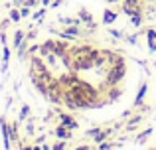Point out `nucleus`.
I'll list each match as a JSON object with an SVG mask.
<instances>
[{"instance_id": "nucleus-1", "label": "nucleus", "mask_w": 156, "mask_h": 150, "mask_svg": "<svg viewBox=\"0 0 156 150\" xmlns=\"http://www.w3.org/2000/svg\"><path fill=\"white\" fill-rule=\"evenodd\" d=\"M125 75H126V63L109 65V69H107V73H105V81L99 89L101 91H107V87H115V85H119L125 79Z\"/></svg>"}, {"instance_id": "nucleus-2", "label": "nucleus", "mask_w": 156, "mask_h": 150, "mask_svg": "<svg viewBox=\"0 0 156 150\" xmlns=\"http://www.w3.org/2000/svg\"><path fill=\"white\" fill-rule=\"evenodd\" d=\"M95 69V63L91 59V51L83 55H71V71L81 73V71H91Z\"/></svg>"}, {"instance_id": "nucleus-3", "label": "nucleus", "mask_w": 156, "mask_h": 150, "mask_svg": "<svg viewBox=\"0 0 156 150\" xmlns=\"http://www.w3.org/2000/svg\"><path fill=\"white\" fill-rule=\"evenodd\" d=\"M46 99L53 105H63V85L59 83V79H51L48 83V97Z\"/></svg>"}, {"instance_id": "nucleus-4", "label": "nucleus", "mask_w": 156, "mask_h": 150, "mask_svg": "<svg viewBox=\"0 0 156 150\" xmlns=\"http://www.w3.org/2000/svg\"><path fill=\"white\" fill-rule=\"evenodd\" d=\"M59 79V83L63 85V89H71V87H75L77 83H79V75L75 73V71H67V73H63V75H59L57 77Z\"/></svg>"}, {"instance_id": "nucleus-5", "label": "nucleus", "mask_w": 156, "mask_h": 150, "mask_svg": "<svg viewBox=\"0 0 156 150\" xmlns=\"http://www.w3.org/2000/svg\"><path fill=\"white\" fill-rule=\"evenodd\" d=\"M0 128H2L4 150H12V148H10V144H12V140H10V124L6 123V119H4V117H0Z\"/></svg>"}, {"instance_id": "nucleus-6", "label": "nucleus", "mask_w": 156, "mask_h": 150, "mask_svg": "<svg viewBox=\"0 0 156 150\" xmlns=\"http://www.w3.org/2000/svg\"><path fill=\"white\" fill-rule=\"evenodd\" d=\"M59 124L67 127L69 131H77V128H79V123L73 120V117L69 115V113H61V115H59Z\"/></svg>"}, {"instance_id": "nucleus-7", "label": "nucleus", "mask_w": 156, "mask_h": 150, "mask_svg": "<svg viewBox=\"0 0 156 150\" xmlns=\"http://www.w3.org/2000/svg\"><path fill=\"white\" fill-rule=\"evenodd\" d=\"M67 51H69L67 40H55V46H53V55H55V58H63Z\"/></svg>"}, {"instance_id": "nucleus-8", "label": "nucleus", "mask_w": 156, "mask_h": 150, "mask_svg": "<svg viewBox=\"0 0 156 150\" xmlns=\"http://www.w3.org/2000/svg\"><path fill=\"white\" fill-rule=\"evenodd\" d=\"M142 119H144V115H134V117H129V119H126V124H125V131H126V132L136 131V127L142 123Z\"/></svg>"}, {"instance_id": "nucleus-9", "label": "nucleus", "mask_w": 156, "mask_h": 150, "mask_svg": "<svg viewBox=\"0 0 156 150\" xmlns=\"http://www.w3.org/2000/svg\"><path fill=\"white\" fill-rule=\"evenodd\" d=\"M113 132H115V127L113 128H111V127L109 128H101V131L93 136V140H95V144H101V142H105L109 136H113Z\"/></svg>"}, {"instance_id": "nucleus-10", "label": "nucleus", "mask_w": 156, "mask_h": 150, "mask_svg": "<svg viewBox=\"0 0 156 150\" xmlns=\"http://www.w3.org/2000/svg\"><path fill=\"white\" fill-rule=\"evenodd\" d=\"M53 46H55V40H46V42L40 46V58H48L50 54H53Z\"/></svg>"}, {"instance_id": "nucleus-11", "label": "nucleus", "mask_w": 156, "mask_h": 150, "mask_svg": "<svg viewBox=\"0 0 156 150\" xmlns=\"http://www.w3.org/2000/svg\"><path fill=\"white\" fill-rule=\"evenodd\" d=\"M146 91H148V85L142 83V85H140V89H138V93H136V97H134V103H133V107H134V109L142 107V103H144L142 99L146 97Z\"/></svg>"}, {"instance_id": "nucleus-12", "label": "nucleus", "mask_w": 156, "mask_h": 150, "mask_svg": "<svg viewBox=\"0 0 156 150\" xmlns=\"http://www.w3.org/2000/svg\"><path fill=\"white\" fill-rule=\"evenodd\" d=\"M121 97H122V89H119L117 85H115V87H107V99H109L111 103L119 101Z\"/></svg>"}, {"instance_id": "nucleus-13", "label": "nucleus", "mask_w": 156, "mask_h": 150, "mask_svg": "<svg viewBox=\"0 0 156 150\" xmlns=\"http://www.w3.org/2000/svg\"><path fill=\"white\" fill-rule=\"evenodd\" d=\"M53 134H55L59 140H69V138L73 136V134H71V131H69L67 127H63V124H59V127L55 128V132H53Z\"/></svg>"}, {"instance_id": "nucleus-14", "label": "nucleus", "mask_w": 156, "mask_h": 150, "mask_svg": "<svg viewBox=\"0 0 156 150\" xmlns=\"http://www.w3.org/2000/svg\"><path fill=\"white\" fill-rule=\"evenodd\" d=\"M117 12L115 10H111V8H105V12H103V24L105 26H111V24L115 22V20H117Z\"/></svg>"}, {"instance_id": "nucleus-15", "label": "nucleus", "mask_w": 156, "mask_h": 150, "mask_svg": "<svg viewBox=\"0 0 156 150\" xmlns=\"http://www.w3.org/2000/svg\"><path fill=\"white\" fill-rule=\"evenodd\" d=\"M146 40H148V50L156 51V30L154 28H148V30H146Z\"/></svg>"}, {"instance_id": "nucleus-16", "label": "nucleus", "mask_w": 156, "mask_h": 150, "mask_svg": "<svg viewBox=\"0 0 156 150\" xmlns=\"http://www.w3.org/2000/svg\"><path fill=\"white\" fill-rule=\"evenodd\" d=\"M121 12L130 18V16H134V14H142V8L140 6H125V4H122V6H121Z\"/></svg>"}, {"instance_id": "nucleus-17", "label": "nucleus", "mask_w": 156, "mask_h": 150, "mask_svg": "<svg viewBox=\"0 0 156 150\" xmlns=\"http://www.w3.org/2000/svg\"><path fill=\"white\" fill-rule=\"evenodd\" d=\"M59 24H61V26H79V24H83V22H81L79 18H67V16H61Z\"/></svg>"}, {"instance_id": "nucleus-18", "label": "nucleus", "mask_w": 156, "mask_h": 150, "mask_svg": "<svg viewBox=\"0 0 156 150\" xmlns=\"http://www.w3.org/2000/svg\"><path fill=\"white\" fill-rule=\"evenodd\" d=\"M77 18L81 20L83 24H89V22H93V14L89 10H85V8H81L79 10V14H77Z\"/></svg>"}, {"instance_id": "nucleus-19", "label": "nucleus", "mask_w": 156, "mask_h": 150, "mask_svg": "<svg viewBox=\"0 0 156 150\" xmlns=\"http://www.w3.org/2000/svg\"><path fill=\"white\" fill-rule=\"evenodd\" d=\"M10 140H12V142H20V136H18V120H16V123H10Z\"/></svg>"}, {"instance_id": "nucleus-20", "label": "nucleus", "mask_w": 156, "mask_h": 150, "mask_svg": "<svg viewBox=\"0 0 156 150\" xmlns=\"http://www.w3.org/2000/svg\"><path fill=\"white\" fill-rule=\"evenodd\" d=\"M121 144H122V142H117V144H115V142H109V140H105V142L97 144L95 150H115L117 146H121Z\"/></svg>"}, {"instance_id": "nucleus-21", "label": "nucleus", "mask_w": 156, "mask_h": 150, "mask_svg": "<svg viewBox=\"0 0 156 150\" xmlns=\"http://www.w3.org/2000/svg\"><path fill=\"white\" fill-rule=\"evenodd\" d=\"M8 18L12 20V24H14V22L18 24L20 20H22V14H20V10H18L16 6H12V8H10V14H8Z\"/></svg>"}, {"instance_id": "nucleus-22", "label": "nucleus", "mask_w": 156, "mask_h": 150, "mask_svg": "<svg viewBox=\"0 0 156 150\" xmlns=\"http://www.w3.org/2000/svg\"><path fill=\"white\" fill-rule=\"evenodd\" d=\"M150 134H152V128H146V131H142L140 134H138L136 138H134V142H136V144H142V142H144V140L148 138Z\"/></svg>"}, {"instance_id": "nucleus-23", "label": "nucleus", "mask_w": 156, "mask_h": 150, "mask_svg": "<svg viewBox=\"0 0 156 150\" xmlns=\"http://www.w3.org/2000/svg\"><path fill=\"white\" fill-rule=\"evenodd\" d=\"M28 115H30V107H28V105H22V109H20V113H18V123L28 120Z\"/></svg>"}, {"instance_id": "nucleus-24", "label": "nucleus", "mask_w": 156, "mask_h": 150, "mask_svg": "<svg viewBox=\"0 0 156 150\" xmlns=\"http://www.w3.org/2000/svg\"><path fill=\"white\" fill-rule=\"evenodd\" d=\"M24 38H26V34H24L22 30H16V34H14V40H12V42H14V47H18L20 44L24 42Z\"/></svg>"}, {"instance_id": "nucleus-25", "label": "nucleus", "mask_w": 156, "mask_h": 150, "mask_svg": "<svg viewBox=\"0 0 156 150\" xmlns=\"http://www.w3.org/2000/svg\"><path fill=\"white\" fill-rule=\"evenodd\" d=\"M8 61H10V47L4 44L2 46V63H8Z\"/></svg>"}, {"instance_id": "nucleus-26", "label": "nucleus", "mask_w": 156, "mask_h": 150, "mask_svg": "<svg viewBox=\"0 0 156 150\" xmlns=\"http://www.w3.org/2000/svg\"><path fill=\"white\" fill-rule=\"evenodd\" d=\"M44 16H46V8H40V10H36L34 14H32V22H36V20H42Z\"/></svg>"}, {"instance_id": "nucleus-27", "label": "nucleus", "mask_w": 156, "mask_h": 150, "mask_svg": "<svg viewBox=\"0 0 156 150\" xmlns=\"http://www.w3.org/2000/svg\"><path fill=\"white\" fill-rule=\"evenodd\" d=\"M130 24H133L134 28H138L142 24V14H134V16H130Z\"/></svg>"}, {"instance_id": "nucleus-28", "label": "nucleus", "mask_w": 156, "mask_h": 150, "mask_svg": "<svg viewBox=\"0 0 156 150\" xmlns=\"http://www.w3.org/2000/svg\"><path fill=\"white\" fill-rule=\"evenodd\" d=\"M109 36H111L113 40H121V38H122V32H121V30H113V28H109Z\"/></svg>"}, {"instance_id": "nucleus-29", "label": "nucleus", "mask_w": 156, "mask_h": 150, "mask_svg": "<svg viewBox=\"0 0 156 150\" xmlns=\"http://www.w3.org/2000/svg\"><path fill=\"white\" fill-rule=\"evenodd\" d=\"M99 131H101V127H97V128H89V131H87V132H83V134L87 136V138H93V136H95Z\"/></svg>"}, {"instance_id": "nucleus-30", "label": "nucleus", "mask_w": 156, "mask_h": 150, "mask_svg": "<svg viewBox=\"0 0 156 150\" xmlns=\"http://www.w3.org/2000/svg\"><path fill=\"white\" fill-rule=\"evenodd\" d=\"M65 142H67V140H59V142H55L51 146V150H65Z\"/></svg>"}, {"instance_id": "nucleus-31", "label": "nucleus", "mask_w": 156, "mask_h": 150, "mask_svg": "<svg viewBox=\"0 0 156 150\" xmlns=\"http://www.w3.org/2000/svg\"><path fill=\"white\" fill-rule=\"evenodd\" d=\"M26 131H28V134H34V119H30V117H28V127H26Z\"/></svg>"}, {"instance_id": "nucleus-32", "label": "nucleus", "mask_w": 156, "mask_h": 150, "mask_svg": "<svg viewBox=\"0 0 156 150\" xmlns=\"http://www.w3.org/2000/svg\"><path fill=\"white\" fill-rule=\"evenodd\" d=\"M125 6H140V0H122Z\"/></svg>"}, {"instance_id": "nucleus-33", "label": "nucleus", "mask_w": 156, "mask_h": 150, "mask_svg": "<svg viewBox=\"0 0 156 150\" xmlns=\"http://www.w3.org/2000/svg\"><path fill=\"white\" fill-rule=\"evenodd\" d=\"M30 10H32V8H28V6H22V8H20V14H22V18H28V16H30Z\"/></svg>"}, {"instance_id": "nucleus-34", "label": "nucleus", "mask_w": 156, "mask_h": 150, "mask_svg": "<svg viewBox=\"0 0 156 150\" xmlns=\"http://www.w3.org/2000/svg\"><path fill=\"white\" fill-rule=\"evenodd\" d=\"M10 24H12V20H10V18H4L2 22H0V30H6V28L10 26Z\"/></svg>"}, {"instance_id": "nucleus-35", "label": "nucleus", "mask_w": 156, "mask_h": 150, "mask_svg": "<svg viewBox=\"0 0 156 150\" xmlns=\"http://www.w3.org/2000/svg\"><path fill=\"white\" fill-rule=\"evenodd\" d=\"M22 6H28V8H34V6H38V0H24V4Z\"/></svg>"}, {"instance_id": "nucleus-36", "label": "nucleus", "mask_w": 156, "mask_h": 150, "mask_svg": "<svg viewBox=\"0 0 156 150\" xmlns=\"http://www.w3.org/2000/svg\"><path fill=\"white\" fill-rule=\"evenodd\" d=\"M44 59H46V61L48 63H50V65L53 67V65H55V55H53V54H50V55H48V58H44Z\"/></svg>"}, {"instance_id": "nucleus-37", "label": "nucleus", "mask_w": 156, "mask_h": 150, "mask_svg": "<svg viewBox=\"0 0 156 150\" xmlns=\"http://www.w3.org/2000/svg\"><path fill=\"white\" fill-rule=\"evenodd\" d=\"M136 38H138L136 34H130V36H126V42H129V44H133V46H134V44H136Z\"/></svg>"}, {"instance_id": "nucleus-38", "label": "nucleus", "mask_w": 156, "mask_h": 150, "mask_svg": "<svg viewBox=\"0 0 156 150\" xmlns=\"http://www.w3.org/2000/svg\"><path fill=\"white\" fill-rule=\"evenodd\" d=\"M40 50V46H36V44H34V46H30V47H28V54H32V55H34V51H38Z\"/></svg>"}, {"instance_id": "nucleus-39", "label": "nucleus", "mask_w": 156, "mask_h": 150, "mask_svg": "<svg viewBox=\"0 0 156 150\" xmlns=\"http://www.w3.org/2000/svg\"><path fill=\"white\" fill-rule=\"evenodd\" d=\"M73 150H91V146H87V144H79V146H75Z\"/></svg>"}, {"instance_id": "nucleus-40", "label": "nucleus", "mask_w": 156, "mask_h": 150, "mask_svg": "<svg viewBox=\"0 0 156 150\" xmlns=\"http://www.w3.org/2000/svg\"><path fill=\"white\" fill-rule=\"evenodd\" d=\"M34 38H36V30H34V32H30V34H26V40H30V42H32Z\"/></svg>"}, {"instance_id": "nucleus-41", "label": "nucleus", "mask_w": 156, "mask_h": 150, "mask_svg": "<svg viewBox=\"0 0 156 150\" xmlns=\"http://www.w3.org/2000/svg\"><path fill=\"white\" fill-rule=\"evenodd\" d=\"M59 6H61V0H53V4L50 8H59Z\"/></svg>"}, {"instance_id": "nucleus-42", "label": "nucleus", "mask_w": 156, "mask_h": 150, "mask_svg": "<svg viewBox=\"0 0 156 150\" xmlns=\"http://www.w3.org/2000/svg\"><path fill=\"white\" fill-rule=\"evenodd\" d=\"M87 28H89V30H97V24H95V22H89Z\"/></svg>"}, {"instance_id": "nucleus-43", "label": "nucleus", "mask_w": 156, "mask_h": 150, "mask_svg": "<svg viewBox=\"0 0 156 150\" xmlns=\"http://www.w3.org/2000/svg\"><path fill=\"white\" fill-rule=\"evenodd\" d=\"M44 140H46V136H44V134H42V136H38V138H36V144H42Z\"/></svg>"}, {"instance_id": "nucleus-44", "label": "nucleus", "mask_w": 156, "mask_h": 150, "mask_svg": "<svg viewBox=\"0 0 156 150\" xmlns=\"http://www.w3.org/2000/svg\"><path fill=\"white\" fill-rule=\"evenodd\" d=\"M40 4H42V6H48V4H50V0H40Z\"/></svg>"}, {"instance_id": "nucleus-45", "label": "nucleus", "mask_w": 156, "mask_h": 150, "mask_svg": "<svg viewBox=\"0 0 156 150\" xmlns=\"http://www.w3.org/2000/svg\"><path fill=\"white\" fill-rule=\"evenodd\" d=\"M42 150H51V146H50V144H44V146H42Z\"/></svg>"}, {"instance_id": "nucleus-46", "label": "nucleus", "mask_w": 156, "mask_h": 150, "mask_svg": "<svg viewBox=\"0 0 156 150\" xmlns=\"http://www.w3.org/2000/svg\"><path fill=\"white\" fill-rule=\"evenodd\" d=\"M109 4H115V2H121V0H107Z\"/></svg>"}, {"instance_id": "nucleus-47", "label": "nucleus", "mask_w": 156, "mask_h": 150, "mask_svg": "<svg viewBox=\"0 0 156 150\" xmlns=\"http://www.w3.org/2000/svg\"><path fill=\"white\" fill-rule=\"evenodd\" d=\"M146 2H154V0H146Z\"/></svg>"}]
</instances>
